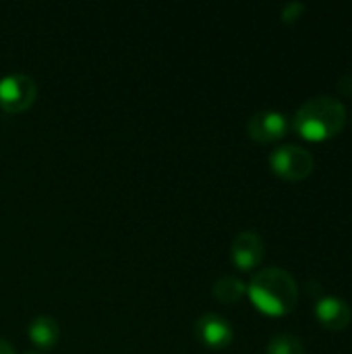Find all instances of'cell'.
I'll use <instances>...</instances> for the list:
<instances>
[{
  "instance_id": "6da1fadb",
  "label": "cell",
  "mask_w": 352,
  "mask_h": 354,
  "mask_svg": "<svg viewBox=\"0 0 352 354\" xmlns=\"http://www.w3.org/2000/svg\"><path fill=\"white\" fill-rule=\"evenodd\" d=\"M251 303L268 317H284L299 303L297 280L282 268L259 270L247 286Z\"/></svg>"
},
{
  "instance_id": "7a4b0ae2",
  "label": "cell",
  "mask_w": 352,
  "mask_h": 354,
  "mask_svg": "<svg viewBox=\"0 0 352 354\" xmlns=\"http://www.w3.org/2000/svg\"><path fill=\"white\" fill-rule=\"evenodd\" d=\"M346 122V108L332 95H315L307 100L293 118V129L299 137L311 143L334 139Z\"/></svg>"
},
{
  "instance_id": "3957f363",
  "label": "cell",
  "mask_w": 352,
  "mask_h": 354,
  "mask_svg": "<svg viewBox=\"0 0 352 354\" xmlns=\"http://www.w3.org/2000/svg\"><path fill=\"white\" fill-rule=\"evenodd\" d=\"M270 166L276 176L288 183H301L315 168L313 156L301 145H282L270 153Z\"/></svg>"
},
{
  "instance_id": "277c9868",
  "label": "cell",
  "mask_w": 352,
  "mask_h": 354,
  "mask_svg": "<svg viewBox=\"0 0 352 354\" xmlns=\"http://www.w3.org/2000/svg\"><path fill=\"white\" fill-rule=\"evenodd\" d=\"M37 95L35 81L25 73H8L0 79V106L6 112L27 110Z\"/></svg>"
},
{
  "instance_id": "5b68a950",
  "label": "cell",
  "mask_w": 352,
  "mask_h": 354,
  "mask_svg": "<svg viewBox=\"0 0 352 354\" xmlns=\"http://www.w3.org/2000/svg\"><path fill=\"white\" fill-rule=\"evenodd\" d=\"M266 247L263 241L257 232L253 230H243L234 236L232 247H230V257L232 263L241 270V272H251L255 270L261 259H263Z\"/></svg>"
},
{
  "instance_id": "8992f818",
  "label": "cell",
  "mask_w": 352,
  "mask_h": 354,
  "mask_svg": "<svg viewBox=\"0 0 352 354\" xmlns=\"http://www.w3.org/2000/svg\"><path fill=\"white\" fill-rule=\"evenodd\" d=\"M288 127H290V122H288L286 114L276 112V110H261L249 118L247 131L255 141L272 143V141L282 139L288 133Z\"/></svg>"
},
{
  "instance_id": "52a82bcc",
  "label": "cell",
  "mask_w": 352,
  "mask_h": 354,
  "mask_svg": "<svg viewBox=\"0 0 352 354\" xmlns=\"http://www.w3.org/2000/svg\"><path fill=\"white\" fill-rule=\"evenodd\" d=\"M195 334L207 348H214V351H222L230 346L234 338L232 326L218 313H203L195 322Z\"/></svg>"
},
{
  "instance_id": "ba28073f",
  "label": "cell",
  "mask_w": 352,
  "mask_h": 354,
  "mask_svg": "<svg viewBox=\"0 0 352 354\" xmlns=\"http://www.w3.org/2000/svg\"><path fill=\"white\" fill-rule=\"evenodd\" d=\"M315 317L328 332H344L351 326L352 311L349 303L338 297H322L315 305Z\"/></svg>"
},
{
  "instance_id": "9c48e42d",
  "label": "cell",
  "mask_w": 352,
  "mask_h": 354,
  "mask_svg": "<svg viewBox=\"0 0 352 354\" xmlns=\"http://www.w3.org/2000/svg\"><path fill=\"white\" fill-rule=\"evenodd\" d=\"M60 328L58 322L50 315H37L29 324V338L39 348H52L58 342Z\"/></svg>"
},
{
  "instance_id": "30bf717a",
  "label": "cell",
  "mask_w": 352,
  "mask_h": 354,
  "mask_svg": "<svg viewBox=\"0 0 352 354\" xmlns=\"http://www.w3.org/2000/svg\"><path fill=\"white\" fill-rule=\"evenodd\" d=\"M214 297L220 301V303H226V305H232V303H239L245 292H247V286L243 280L234 278V276H222L214 282V288H212Z\"/></svg>"
},
{
  "instance_id": "8fae6325",
  "label": "cell",
  "mask_w": 352,
  "mask_h": 354,
  "mask_svg": "<svg viewBox=\"0 0 352 354\" xmlns=\"http://www.w3.org/2000/svg\"><path fill=\"white\" fill-rule=\"evenodd\" d=\"M266 354H305V346L293 334H278L268 342Z\"/></svg>"
},
{
  "instance_id": "7c38bea8",
  "label": "cell",
  "mask_w": 352,
  "mask_h": 354,
  "mask_svg": "<svg viewBox=\"0 0 352 354\" xmlns=\"http://www.w3.org/2000/svg\"><path fill=\"white\" fill-rule=\"evenodd\" d=\"M305 12V4L303 2H290L282 8V21L284 23H295L299 21V17Z\"/></svg>"
},
{
  "instance_id": "4fadbf2b",
  "label": "cell",
  "mask_w": 352,
  "mask_h": 354,
  "mask_svg": "<svg viewBox=\"0 0 352 354\" xmlns=\"http://www.w3.org/2000/svg\"><path fill=\"white\" fill-rule=\"evenodd\" d=\"M338 89L342 91V95L352 97V75H344V77H340V81H338Z\"/></svg>"
},
{
  "instance_id": "5bb4252c",
  "label": "cell",
  "mask_w": 352,
  "mask_h": 354,
  "mask_svg": "<svg viewBox=\"0 0 352 354\" xmlns=\"http://www.w3.org/2000/svg\"><path fill=\"white\" fill-rule=\"evenodd\" d=\"M0 354H15L12 346H10L4 338H0Z\"/></svg>"
},
{
  "instance_id": "9a60e30c",
  "label": "cell",
  "mask_w": 352,
  "mask_h": 354,
  "mask_svg": "<svg viewBox=\"0 0 352 354\" xmlns=\"http://www.w3.org/2000/svg\"><path fill=\"white\" fill-rule=\"evenodd\" d=\"M23 354H41V353H37V351H27V353H23Z\"/></svg>"
}]
</instances>
